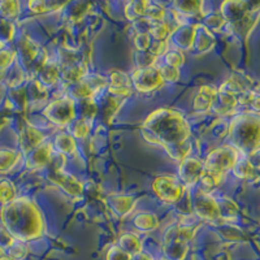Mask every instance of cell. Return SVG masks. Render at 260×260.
<instances>
[{"mask_svg": "<svg viewBox=\"0 0 260 260\" xmlns=\"http://www.w3.org/2000/svg\"><path fill=\"white\" fill-rule=\"evenodd\" d=\"M118 247L124 250L130 256H136L143 251L142 241L139 240V237L134 233H125L120 237L118 240Z\"/></svg>", "mask_w": 260, "mask_h": 260, "instance_id": "18", "label": "cell"}, {"mask_svg": "<svg viewBox=\"0 0 260 260\" xmlns=\"http://www.w3.org/2000/svg\"><path fill=\"white\" fill-rule=\"evenodd\" d=\"M9 256H12L16 260H24L27 255V246L26 243L20 242V241H15L12 246L6 251Z\"/></svg>", "mask_w": 260, "mask_h": 260, "instance_id": "31", "label": "cell"}, {"mask_svg": "<svg viewBox=\"0 0 260 260\" xmlns=\"http://www.w3.org/2000/svg\"><path fill=\"white\" fill-rule=\"evenodd\" d=\"M0 260H16V259H13L12 256H9L8 254H6V252H4L3 255H0Z\"/></svg>", "mask_w": 260, "mask_h": 260, "instance_id": "42", "label": "cell"}, {"mask_svg": "<svg viewBox=\"0 0 260 260\" xmlns=\"http://www.w3.org/2000/svg\"><path fill=\"white\" fill-rule=\"evenodd\" d=\"M194 36H195V26H191V25H187V24L177 27V29L173 30L171 34L172 39L175 41V45L178 46L177 50L180 51L191 47L192 42H194Z\"/></svg>", "mask_w": 260, "mask_h": 260, "instance_id": "15", "label": "cell"}, {"mask_svg": "<svg viewBox=\"0 0 260 260\" xmlns=\"http://www.w3.org/2000/svg\"><path fill=\"white\" fill-rule=\"evenodd\" d=\"M157 71H159L160 76H161V78L164 80V82H166V81H169V82H176V81L178 80V77H180L178 69L173 68V67H169V65L167 64L160 67V68H157Z\"/></svg>", "mask_w": 260, "mask_h": 260, "instance_id": "36", "label": "cell"}, {"mask_svg": "<svg viewBox=\"0 0 260 260\" xmlns=\"http://www.w3.org/2000/svg\"><path fill=\"white\" fill-rule=\"evenodd\" d=\"M134 225L138 228L139 231L151 232L155 231L159 226V220H157L156 215H154V213H139L134 219Z\"/></svg>", "mask_w": 260, "mask_h": 260, "instance_id": "22", "label": "cell"}, {"mask_svg": "<svg viewBox=\"0 0 260 260\" xmlns=\"http://www.w3.org/2000/svg\"><path fill=\"white\" fill-rule=\"evenodd\" d=\"M53 145L57 148L59 154L61 155H73L76 151V139L68 133H60L55 137Z\"/></svg>", "mask_w": 260, "mask_h": 260, "instance_id": "19", "label": "cell"}, {"mask_svg": "<svg viewBox=\"0 0 260 260\" xmlns=\"http://www.w3.org/2000/svg\"><path fill=\"white\" fill-rule=\"evenodd\" d=\"M221 15L229 22L238 21L248 15V4L246 2H226L221 6Z\"/></svg>", "mask_w": 260, "mask_h": 260, "instance_id": "16", "label": "cell"}, {"mask_svg": "<svg viewBox=\"0 0 260 260\" xmlns=\"http://www.w3.org/2000/svg\"><path fill=\"white\" fill-rule=\"evenodd\" d=\"M198 226L175 225L164 234L162 240V259L185 260L189 252V242L192 240Z\"/></svg>", "mask_w": 260, "mask_h": 260, "instance_id": "4", "label": "cell"}, {"mask_svg": "<svg viewBox=\"0 0 260 260\" xmlns=\"http://www.w3.org/2000/svg\"><path fill=\"white\" fill-rule=\"evenodd\" d=\"M173 30L169 27V24H167V21H161V22H154L150 30V37L155 39L156 42L168 41Z\"/></svg>", "mask_w": 260, "mask_h": 260, "instance_id": "25", "label": "cell"}, {"mask_svg": "<svg viewBox=\"0 0 260 260\" xmlns=\"http://www.w3.org/2000/svg\"><path fill=\"white\" fill-rule=\"evenodd\" d=\"M143 137L148 142L166 150L187 142L190 126L181 113L172 110H157L151 113L142 126Z\"/></svg>", "mask_w": 260, "mask_h": 260, "instance_id": "2", "label": "cell"}, {"mask_svg": "<svg viewBox=\"0 0 260 260\" xmlns=\"http://www.w3.org/2000/svg\"><path fill=\"white\" fill-rule=\"evenodd\" d=\"M106 260H132V256L126 254L124 250H121L117 245H115L108 248L106 254Z\"/></svg>", "mask_w": 260, "mask_h": 260, "instance_id": "37", "label": "cell"}, {"mask_svg": "<svg viewBox=\"0 0 260 260\" xmlns=\"http://www.w3.org/2000/svg\"><path fill=\"white\" fill-rule=\"evenodd\" d=\"M217 208H219V219L224 220H232L233 217H236L237 213H238V207L233 201H231L229 198H222L217 199Z\"/></svg>", "mask_w": 260, "mask_h": 260, "instance_id": "24", "label": "cell"}, {"mask_svg": "<svg viewBox=\"0 0 260 260\" xmlns=\"http://www.w3.org/2000/svg\"><path fill=\"white\" fill-rule=\"evenodd\" d=\"M3 77H4V71H2V69H0V80H2Z\"/></svg>", "mask_w": 260, "mask_h": 260, "instance_id": "43", "label": "cell"}, {"mask_svg": "<svg viewBox=\"0 0 260 260\" xmlns=\"http://www.w3.org/2000/svg\"><path fill=\"white\" fill-rule=\"evenodd\" d=\"M228 142L245 156L255 154L259 148V118L256 113L236 116L229 126Z\"/></svg>", "mask_w": 260, "mask_h": 260, "instance_id": "3", "label": "cell"}, {"mask_svg": "<svg viewBox=\"0 0 260 260\" xmlns=\"http://www.w3.org/2000/svg\"><path fill=\"white\" fill-rule=\"evenodd\" d=\"M204 172V166L201 160L195 159L192 156H187L181 161L180 168H178V180L182 182L185 187L194 186L202 177Z\"/></svg>", "mask_w": 260, "mask_h": 260, "instance_id": "10", "label": "cell"}, {"mask_svg": "<svg viewBox=\"0 0 260 260\" xmlns=\"http://www.w3.org/2000/svg\"><path fill=\"white\" fill-rule=\"evenodd\" d=\"M39 74H41L42 85H55L60 77V69L56 64H52L47 60L45 65L39 69Z\"/></svg>", "mask_w": 260, "mask_h": 260, "instance_id": "21", "label": "cell"}, {"mask_svg": "<svg viewBox=\"0 0 260 260\" xmlns=\"http://www.w3.org/2000/svg\"><path fill=\"white\" fill-rule=\"evenodd\" d=\"M136 90L142 94H148L157 90L162 86L164 80L160 76L159 71L155 67H142L133 72V76L130 78Z\"/></svg>", "mask_w": 260, "mask_h": 260, "instance_id": "8", "label": "cell"}, {"mask_svg": "<svg viewBox=\"0 0 260 260\" xmlns=\"http://www.w3.org/2000/svg\"><path fill=\"white\" fill-rule=\"evenodd\" d=\"M191 207L199 219L208 221H215L219 219V208L216 199H213L207 192L202 191L201 189L197 190L192 195Z\"/></svg>", "mask_w": 260, "mask_h": 260, "instance_id": "9", "label": "cell"}, {"mask_svg": "<svg viewBox=\"0 0 260 260\" xmlns=\"http://www.w3.org/2000/svg\"><path fill=\"white\" fill-rule=\"evenodd\" d=\"M241 152L229 145H224L221 147L213 150L211 154H208L207 159L204 161V171L213 172L217 175L226 173L228 171H232L236 166L237 160L240 159Z\"/></svg>", "mask_w": 260, "mask_h": 260, "instance_id": "5", "label": "cell"}, {"mask_svg": "<svg viewBox=\"0 0 260 260\" xmlns=\"http://www.w3.org/2000/svg\"><path fill=\"white\" fill-rule=\"evenodd\" d=\"M16 199V187L11 181L4 180L0 182V203L6 206Z\"/></svg>", "mask_w": 260, "mask_h": 260, "instance_id": "28", "label": "cell"}, {"mask_svg": "<svg viewBox=\"0 0 260 260\" xmlns=\"http://www.w3.org/2000/svg\"><path fill=\"white\" fill-rule=\"evenodd\" d=\"M48 178L55 185L61 187L67 194L71 195L72 198H78L82 194V185L73 176L65 173L62 169L51 168L48 172Z\"/></svg>", "mask_w": 260, "mask_h": 260, "instance_id": "11", "label": "cell"}, {"mask_svg": "<svg viewBox=\"0 0 260 260\" xmlns=\"http://www.w3.org/2000/svg\"><path fill=\"white\" fill-rule=\"evenodd\" d=\"M132 260H156L154 256L148 252L142 251L141 254L136 255V256H132Z\"/></svg>", "mask_w": 260, "mask_h": 260, "instance_id": "41", "label": "cell"}, {"mask_svg": "<svg viewBox=\"0 0 260 260\" xmlns=\"http://www.w3.org/2000/svg\"><path fill=\"white\" fill-rule=\"evenodd\" d=\"M222 180V175H217V173H213V172H208V171H204L202 177L199 178L198 182L201 183V187L199 189L202 191L207 192L210 194V191L215 190L216 187L219 186L220 182Z\"/></svg>", "mask_w": 260, "mask_h": 260, "instance_id": "23", "label": "cell"}, {"mask_svg": "<svg viewBox=\"0 0 260 260\" xmlns=\"http://www.w3.org/2000/svg\"><path fill=\"white\" fill-rule=\"evenodd\" d=\"M217 90L211 86H202L194 99V110L199 113H206L212 108Z\"/></svg>", "mask_w": 260, "mask_h": 260, "instance_id": "14", "label": "cell"}, {"mask_svg": "<svg viewBox=\"0 0 260 260\" xmlns=\"http://www.w3.org/2000/svg\"><path fill=\"white\" fill-rule=\"evenodd\" d=\"M113 87H132V81L126 74L120 71H113L110 77V85Z\"/></svg>", "mask_w": 260, "mask_h": 260, "instance_id": "33", "label": "cell"}, {"mask_svg": "<svg viewBox=\"0 0 260 260\" xmlns=\"http://www.w3.org/2000/svg\"><path fill=\"white\" fill-rule=\"evenodd\" d=\"M232 171L238 178H251L256 176L255 167L252 166V162L250 161L248 156H245V155H241Z\"/></svg>", "mask_w": 260, "mask_h": 260, "instance_id": "20", "label": "cell"}, {"mask_svg": "<svg viewBox=\"0 0 260 260\" xmlns=\"http://www.w3.org/2000/svg\"><path fill=\"white\" fill-rule=\"evenodd\" d=\"M146 4L147 2H132L125 7V13L130 21H136L139 18H145Z\"/></svg>", "mask_w": 260, "mask_h": 260, "instance_id": "27", "label": "cell"}, {"mask_svg": "<svg viewBox=\"0 0 260 260\" xmlns=\"http://www.w3.org/2000/svg\"><path fill=\"white\" fill-rule=\"evenodd\" d=\"M64 4H56V3H47V2H30L29 8L30 11L37 13H46L50 11H56V9L62 8Z\"/></svg>", "mask_w": 260, "mask_h": 260, "instance_id": "34", "label": "cell"}, {"mask_svg": "<svg viewBox=\"0 0 260 260\" xmlns=\"http://www.w3.org/2000/svg\"><path fill=\"white\" fill-rule=\"evenodd\" d=\"M157 260H166V259H162V257H160V259H157Z\"/></svg>", "mask_w": 260, "mask_h": 260, "instance_id": "44", "label": "cell"}, {"mask_svg": "<svg viewBox=\"0 0 260 260\" xmlns=\"http://www.w3.org/2000/svg\"><path fill=\"white\" fill-rule=\"evenodd\" d=\"M157 198L166 203H177L186 191V187L175 176H160L152 183Z\"/></svg>", "mask_w": 260, "mask_h": 260, "instance_id": "7", "label": "cell"}, {"mask_svg": "<svg viewBox=\"0 0 260 260\" xmlns=\"http://www.w3.org/2000/svg\"><path fill=\"white\" fill-rule=\"evenodd\" d=\"M2 221L13 240L24 243L38 240L45 232L42 212L29 198H16L3 206Z\"/></svg>", "mask_w": 260, "mask_h": 260, "instance_id": "1", "label": "cell"}, {"mask_svg": "<svg viewBox=\"0 0 260 260\" xmlns=\"http://www.w3.org/2000/svg\"><path fill=\"white\" fill-rule=\"evenodd\" d=\"M80 107H81V117L82 120H85V121L90 122L92 120V118L95 117V115H96V111H98V107H96V103L94 102V99L92 98H90V99H82V101H80Z\"/></svg>", "mask_w": 260, "mask_h": 260, "instance_id": "29", "label": "cell"}, {"mask_svg": "<svg viewBox=\"0 0 260 260\" xmlns=\"http://www.w3.org/2000/svg\"><path fill=\"white\" fill-rule=\"evenodd\" d=\"M164 60H166L167 65L178 69L185 62V55L180 50H172L164 55Z\"/></svg>", "mask_w": 260, "mask_h": 260, "instance_id": "32", "label": "cell"}, {"mask_svg": "<svg viewBox=\"0 0 260 260\" xmlns=\"http://www.w3.org/2000/svg\"><path fill=\"white\" fill-rule=\"evenodd\" d=\"M68 130L73 138H83L89 134L90 122L85 121L82 118H74L73 121L68 125Z\"/></svg>", "mask_w": 260, "mask_h": 260, "instance_id": "26", "label": "cell"}, {"mask_svg": "<svg viewBox=\"0 0 260 260\" xmlns=\"http://www.w3.org/2000/svg\"><path fill=\"white\" fill-rule=\"evenodd\" d=\"M20 159V154L11 150L0 151V171H8Z\"/></svg>", "mask_w": 260, "mask_h": 260, "instance_id": "30", "label": "cell"}, {"mask_svg": "<svg viewBox=\"0 0 260 260\" xmlns=\"http://www.w3.org/2000/svg\"><path fill=\"white\" fill-rule=\"evenodd\" d=\"M45 116L57 126H68L76 118V102L69 96L60 98L48 104Z\"/></svg>", "mask_w": 260, "mask_h": 260, "instance_id": "6", "label": "cell"}, {"mask_svg": "<svg viewBox=\"0 0 260 260\" xmlns=\"http://www.w3.org/2000/svg\"><path fill=\"white\" fill-rule=\"evenodd\" d=\"M108 91H110V94L115 95V96L126 98L132 95V87H113V86H108Z\"/></svg>", "mask_w": 260, "mask_h": 260, "instance_id": "40", "label": "cell"}, {"mask_svg": "<svg viewBox=\"0 0 260 260\" xmlns=\"http://www.w3.org/2000/svg\"><path fill=\"white\" fill-rule=\"evenodd\" d=\"M151 37L150 34H137L136 38H134V46H136L137 50L139 52H145L150 48L151 46Z\"/></svg>", "mask_w": 260, "mask_h": 260, "instance_id": "38", "label": "cell"}, {"mask_svg": "<svg viewBox=\"0 0 260 260\" xmlns=\"http://www.w3.org/2000/svg\"><path fill=\"white\" fill-rule=\"evenodd\" d=\"M15 56L16 52H13V51H0V69L4 71L6 68H8L15 60Z\"/></svg>", "mask_w": 260, "mask_h": 260, "instance_id": "39", "label": "cell"}, {"mask_svg": "<svg viewBox=\"0 0 260 260\" xmlns=\"http://www.w3.org/2000/svg\"><path fill=\"white\" fill-rule=\"evenodd\" d=\"M107 203L110 206L113 215L117 216L118 219H122V217L129 215L136 206V201L132 197H122V195L110 197Z\"/></svg>", "mask_w": 260, "mask_h": 260, "instance_id": "13", "label": "cell"}, {"mask_svg": "<svg viewBox=\"0 0 260 260\" xmlns=\"http://www.w3.org/2000/svg\"><path fill=\"white\" fill-rule=\"evenodd\" d=\"M53 155V147L51 143L43 142L36 148L27 152L26 167L30 169L43 168L50 164V160Z\"/></svg>", "mask_w": 260, "mask_h": 260, "instance_id": "12", "label": "cell"}, {"mask_svg": "<svg viewBox=\"0 0 260 260\" xmlns=\"http://www.w3.org/2000/svg\"><path fill=\"white\" fill-rule=\"evenodd\" d=\"M20 13V3L17 2H3L0 3V15L4 18H13Z\"/></svg>", "mask_w": 260, "mask_h": 260, "instance_id": "35", "label": "cell"}, {"mask_svg": "<svg viewBox=\"0 0 260 260\" xmlns=\"http://www.w3.org/2000/svg\"><path fill=\"white\" fill-rule=\"evenodd\" d=\"M43 134L37 130L36 127L27 126L25 127L20 134V147L24 152H29L32 148H36L37 146H39L41 143H43Z\"/></svg>", "mask_w": 260, "mask_h": 260, "instance_id": "17", "label": "cell"}]
</instances>
